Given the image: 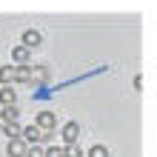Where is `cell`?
<instances>
[{"instance_id": "6da1fadb", "label": "cell", "mask_w": 157, "mask_h": 157, "mask_svg": "<svg viewBox=\"0 0 157 157\" xmlns=\"http://www.w3.org/2000/svg\"><path fill=\"white\" fill-rule=\"evenodd\" d=\"M26 143L20 134H14V137H9V146H6V151H9V157H23V151H26Z\"/></svg>"}, {"instance_id": "7a4b0ae2", "label": "cell", "mask_w": 157, "mask_h": 157, "mask_svg": "<svg viewBox=\"0 0 157 157\" xmlns=\"http://www.w3.org/2000/svg\"><path fill=\"white\" fill-rule=\"evenodd\" d=\"M40 134H43V128L34 123V126H20V137L26 143H40Z\"/></svg>"}, {"instance_id": "3957f363", "label": "cell", "mask_w": 157, "mask_h": 157, "mask_svg": "<svg viewBox=\"0 0 157 157\" xmlns=\"http://www.w3.org/2000/svg\"><path fill=\"white\" fill-rule=\"evenodd\" d=\"M63 143H75L77 137H80V123H75V120H69L66 126H63Z\"/></svg>"}, {"instance_id": "277c9868", "label": "cell", "mask_w": 157, "mask_h": 157, "mask_svg": "<svg viewBox=\"0 0 157 157\" xmlns=\"http://www.w3.org/2000/svg\"><path fill=\"white\" fill-rule=\"evenodd\" d=\"M34 123H37V126L43 128V132H52V128L57 126V117H54L52 112H40V114H37V120H34Z\"/></svg>"}, {"instance_id": "5b68a950", "label": "cell", "mask_w": 157, "mask_h": 157, "mask_svg": "<svg viewBox=\"0 0 157 157\" xmlns=\"http://www.w3.org/2000/svg\"><path fill=\"white\" fill-rule=\"evenodd\" d=\"M14 83H32V66L29 63H20L14 69Z\"/></svg>"}, {"instance_id": "8992f818", "label": "cell", "mask_w": 157, "mask_h": 157, "mask_svg": "<svg viewBox=\"0 0 157 157\" xmlns=\"http://www.w3.org/2000/svg\"><path fill=\"white\" fill-rule=\"evenodd\" d=\"M40 40H43V34L37 29H26L23 32V46H29V49L32 46H40Z\"/></svg>"}, {"instance_id": "52a82bcc", "label": "cell", "mask_w": 157, "mask_h": 157, "mask_svg": "<svg viewBox=\"0 0 157 157\" xmlns=\"http://www.w3.org/2000/svg\"><path fill=\"white\" fill-rule=\"evenodd\" d=\"M12 57H14V63H29V57H32V49L29 46H14V52H12Z\"/></svg>"}, {"instance_id": "ba28073f", "label": "cell", "mask_w": 157, "mask_h": 157, "mask_svg": "<svg viewBox=\"0 0 157 157\" xmlns=\"http://www.w3.org/2000/svg\"><path fill=\"white\" fill-rule=\"evenodd\" d=\"M14 100H17L14 89L9 86V83H3V89H0V103H3V106H9V103H14Z\"/></svg>"}, {"instance_id": "9c48e42d", "label": "cell", "mask_w": 157, "mask_h": 157, "mask_svg": "<svg viewBox=\"0 0 157 157\" xmlns=\"http://www.w3.org/2000/svg\"><path fill=\"white\" fill-rule=\"evenodd\" d=\"M17 117H20V112H17V106H14V103L3 106V112H0V120H3V123H9V120H17Z\"/></svg>"}, {"instance_id": "30bf717a", "label": "cell", "mask_w": 157, "mask_h": 157, "mask_svg": "<svg viewBox=\"0 0 157 157\" xmlns=\"http://www.w3.org/2000/svg\"><path fill=\"white\" fill-rule=\"evenodd\" d=\"M83 151H80V146H77V140L75 143H66L63 146V157H80Z\"/></svg>"}, {"instance_id": "8fae6325", "label": "cell", "mask_w": 157, "mask_h": 157, "mask_svg": "<svg viewBox=\"0 0 157 157\" xmlns=\"http://www.w3.org/2000/svg\"><path fill=\"white\" fill-rule=\"evenodd\" d=\"M14 80V69L12 66H0V83H12Z\"/></svg>"}, {"instance_id": "7c38bea8", "label": "cell", "mask_w": 157, "mask_h": 157, "mask_svg": "<svg viewBox=\"0 0 157 157\" xmlns=\"http://www.w3.org/2000/svg\"><path fill=\"white\" fill-rule=\"evenodd\" d=\"M23 157H43V149L37 143H29L26 146V151H23Z\"/></svg>"}, {"instance_id": "4fadbf2b", "label": "cell", "mask_w": 157, "mask_h": 157, "mask_svg": "<svg viewBox=\"0 0 157 157\" xmlns=\"http://www.w3.org/2000/svg\"><path fill=\"white\" fill-rule=\"evenodd\" d=\"M32 80H37V83H46V80H49L46 69H43V66H34V69H32Z\"/></svg>"}, {"instance_id": "5bb4252c", "label": "cell", "mask_w": 157, "mask_h": 157, "mask_svg": "<svg viewBox=\"0 0 157 157\" xmlns=\"http://www.w3.org/2000/svg\"><path fill=\"white\" fill-rule=\"evenodd\" d=\"M89 157H109V149H106V146H91V149H89Z\"/></svg>"}, {"instance_id": "9a60e30c", "label": "cell", "mask_w": 157, "mask_h": 157, "mask_svg": "<svg viewBox=\"0 0 157 157\" xmlns=\"http://www.w3.org/2000/svg\"><path fill=\"white\" fill-rule=\"evenodd\" d=\"M43 157H63V146H49V149H43Z\"/></svg>"}]
</instances>
